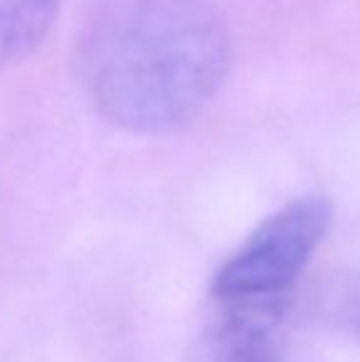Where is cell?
<instances>
[{
  "label": "cell",
  "instance_id": "3957f363",
  "mask_svg": "<svg viewBox=\"0 0 360 362\" xmlns=\"http://www.w3.org/2000/svg\"><path fill=\"white\" fill-rule=\"evenodd\" d=\"M281 318L269 308H222L212 362H277L274 328Z\"/></svg>",
  "mask_w": 360,
  "mask_h": 362
},
{
  "label": "cell",
  "instance_id": "6da1fadb",
  "mask_svg": "<svg viewBox=\"0 0 360 362\" xmlns=\"http://www.w3.org/2000/svg\"><path fill=\"white\" fill-rule=\"evenodd\" d=\"M230 67V25L210 0H101L77 42L89 104L131 134L190 124Z\"/></svg>",
  "mask_w": 360,
  "mask_h": 362
},
{
  "label": "cell",
  "instance_id": "7a4b0ae2",
  "mask_svg": "<svg viewBox=\"0 0 360 362\" xmlns=\"http://www.w3.org/2000/svg\"><path fill=\"white\" fill-rule=\"evenodd\" d=\"M333 205L321 195L298 197L255 229L212 279L220 308H269L286 313L298 276L326 239Z\"/></svg>",
  "mask_w": 360,
  "mask_h": 362
},
{
  "label": "cell",
  "instance_id": "277c9868",
  "mask_svg": "<svg viewBox=\"0 0 360 362\" xmlns=\"http://www.w3.org/2000/svg\"><path fill=\"white\" fill-rule=\"evenodd\" d=\"M62 0H0V69L28 59L57 23Z\"/></svg>",
  "mask_w": 360,
  "mask_h": 362
}]
</instances>
